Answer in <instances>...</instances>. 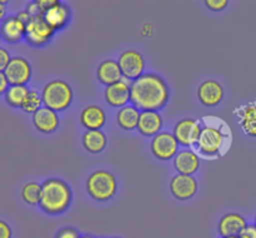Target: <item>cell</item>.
Masks as SVG:
<instances>
[{
  "label": "cell",
  "instance_id": "1",
  "mask_svg": "<svg viewBox=\"0 0 256 238\" xmlns=\"http://www.w3.org/2000/svg\"><path fill=\"white\" fill-rule=\"evenodd\" d=\"M166 82L154 73H144L130 84V102L142 112L162 109L169 102Z\"/></svg>",
  "mask_w": 256,
  "mask_h": 238
},
{
  "label": "cell",
  "instance_id": "2",
  "mask_svg": "<svg viewBox=\"0 0 256 238\" xmlns=\"http://www.w3.org/2000/svg\"><path fill=\"white\" fill-rule=\"evenodd\" d=\"M72 203V189L62 179L50 178L42 184L40 208L49 214L65 212Z\"/></svg>",
  "mask_w": 256,
  "mask_h": 238
},
{
  "label": "cell",
  "instance_id": "3",
  "mask_svg": "<svg viewBox=\"0 0 256 238\" xmlns=\"http://www.w3.org/2000/svg\"><path fill=\"white\" fill-rule=\"evenodd\" d=\"M116 178L109 170H95L86 179L88 193L92 199L99 200V202L112 199L116 193Z\"/></svg>",
  "mask_w": 256,
  "mask_h": 238
},
{
  "label": "cell",
  "instance_id": "4",
  "mask_svg": "<svg viewBox=\"0 0 256 238\" xmlns=\"http://www.w3.org/2000/svg\"><path fill=\"white\" fill-rule=\"evenodd\" d=\"M42 104L54 112H62L69 108L72 102V89L64 80H52L42 92Z\"/></svg>",
  "mask_w": 256,
  "mask_h": 238
},
{
  "label": "cell",
  "instance_id": "5",
  "mask_svg": "<svg viewBox=\"0 0 256 238\" xmlns=\"http://www.w3.org/2000/svg\"><path fill=\"white\" fill-rule=\"evenodd\" d=\"M119 67L122 69V78L134 82L139 77L144 74L145 60L140 52L134 49H129L122 52L119 55Z\"/></svg>",
  "mask_w": 256,
  "mask_h": 238
},
{
  "label": "cell",
  "instance_id": "6",
  "mask_svg": "<svg viewBox=\"0 0 256 238\" xmlns=\"http://www.w3.org/2000/svg\"><path fill=\"white\" fill-rule=\"evenodd\" d=\"M55 30L45 22L44 18H32L26 24L25 39L32 47H42L52 39Z\"/></svg>",
  "mask_w": 256,
  "mask_h": 238
},
{
  "label": "cell",
  "instance_id": "7",
  "mask_svg": "<svg viewBox=\"0 0 256 238\" xmlns=\"http://www.w3.org/2000/svg\"><path fill=\"white\" fill-rule=\"evenodd\" d=\"M150 149L155 158L162 160H169L175 158L179 150V143L174 134L169 132H160L152 138Z\"/></svg>",
  "mask_w": 256,
  "mask_h": 238
},
{
  "label": "cell",
  "instance_id": "8",
  "mask_svg": "<svg viewBox=\"0 0 256 238\" xmlns=\"http://www.w3.org/2000/svg\"><path fill=\"white\" fill-rule=\"evenodd\" d=\"M202 129V125L198 120L192 118H185L175 124L174 137L182 147H192V145L198 144Z\"/></svg>",
  "mask_w": 256,
  "mask_h": 238
},
{
  "label": "cell",
  "instance_id": "9",
  "mask_svg": "<svg viewBox=\"0 0 256 238\" xmlns=\"http://www.w3.org/2000/svg\"><path fill=\"white\" fill-rule=\"evenodd\" d=\"M10 85H25L32 78V65L22 57H14L4 70Z\"/></svg>",
  "mask_w": 256,
  "mask_h": 238
},
{
  "label": "cell",
  "instance_id": "10",
  "mask_svg": "<svg viewBox=\"0 0 256 238\" xmlns=\"http://www.w3.org/2000/svg\"><path fill=\"white\" fill-rule=\"evenodd\" d=\"M224 133L214 127H204L198 140V148L205 155H215L219 153L224 142Z\"/></svg>",
  "mask_w": 256,
  "mask_h": 238
},
{
  "label": "cell",
  "instance_id": "11",
  "mask_svg": "<svg viewBox=\"0 0 256 238\" xmlns=\"http://www.w3.org/2000/svg\"><path fill=\"white\" fill-rule=\"evenodd\" d=\"M170 192L176 199L188 200L198 192V182L192 175L176 174L170 180Z\"/></svg>",
  "mask_w": 256,
  "mask_h": 238
},
{
  "label": "cell",
  "instance_id": "12",
  "mask_svg": "<svg viewBox=\"0 0 256 238\" xmlns=\"http://www.w3.org/2000/svg\"><path fill=\"white\" fill-rule=\"evenodd\" d=\"M198 98L205 107H216L224 98L222 85L216 80H205L198 88Z\"/></svg>",
  "mask_w": 256,
  "mask_h": 238
},
{
  "label": "cell",
  "instance_id": "13",
  "mask_svg": "<svg viewBox=\"0 0 256 238\" xmlns=\"http://www.w3.org/2000/svg\"><path fill=\"white\" fill-rule=\"evenodd\" d=\"M104 95L109 105L122 109L130 102V84L126 79H122L120 82L106 87Z\"/></svg>",
  "mask_w": 256,
  "mask_h": 238
},
{
  "label": "cell",
  "instance_id": "14",
  "mask_svg": "<svg viewBox=\"0 0 256 238\" xmlns=\"http://www.w3.org/2000/svg\"><path fill=\"white\" fill-rule=\"evenodd\" d=\"M32 124L39 132L49 134V133L55 132L59 127V115L56 112L49 109V108L42 107L38 112L32 114Z\"/></svg>",
  "mask_w": 256,
  "mask_h": 238
},
{
  "label": "cell",
  "instance_id": "15",
  "mask_svg": "<svg viewBox=\"0 0 256 238\" xmlns=\"http://www.w3.org/2000/svg\"><path fill=\"white\" fill-rule=\"evenodd\" d=\"M248 225L246 220L239 213H226L220 218L218 223V230L222 237L230 235H240L245 227Z\"/></svg>",
  "mask_w": 256,
  "mask_h": 238
},
{
  "label": "cell",
  "instance_id": "16",
  "mask_svg": "<svg viewBox=\"0 0 256 238\" xmlns=\"http://www.w3.org/2000/svg\"><path fill=\"white\" fill-rule=\"evenodd\" d=\"M200 167L199 155L190 149H184L178 152L174 158V168L178 174L192 175L198 172Z\"/></svg>",
  "mask_w": 256,
  "mask_h": 238
},
{
  "label": "cell",
  "instance_id": "17",
  "mask_svg": "<svg viewBox=\"0 0 256 238\" xmlns=\"http://www.w3.org/2000/svg\"><path fill=\"white\" fill-rule=\"evenodd\" d=\"M162 128V118L159 112L148 110V112L140 113L139 124L136 129L144 137H152L159 134Z\"/></svg>",
  "mask_w": 256,
  "mask_h": 238
},
{
  "label": "cell",
  "instance_id": "18",
  "mask_svg": "<svg viewBox=\"0 0 256 238\" xmlns=\"http://www.w3.org/2000/svg\"><path fill=\"white\" fill-rule=\"evenodd\" d=\"M106 122L104 109L99 105H86L80 113V123L88 130H100Z\"/></svg>",
  "mask_w": 256,
  "mask_h": 238
},
{
  "label": "cell",
  "instance_id": "19",
  "mask_svg": "<svg viewBox=\"0 0 256 238\" xmlns=\"http://www.w3.org/2000/svg\"><path fill=\"white\" fill-rule=\"evenodd\" d=\"M96 77L99 82L106 87L120 82L122 79V73L119 63L112 59L102 60L96 69Z\"/></svg>",
  "mask_w": 256,
  "mask_h": 238
},
{
  "label": "cell",
  "instance_id": "20",
  "mask_svg": "<svg viewBox=\"0 0 256 238\" xmlns=\"http://www.w3.org/2000/svg\"><path fill=\"white\" fill-rule=\"evenodd\" d=\"M42 18L54 30L62 29L70 20V9L66 4L59 2L56 5L48 9Z\"/></svg>",
  "mask_w": 256,
  "mask_h": 238
},
{
  "label": "cell",
  "instance_id": "21",
  "mask_svg": "<svg viewBox=\"0 0 256 238\" xmlns=\"http://www.w3.org/2000/svg\"><path fill=\"white\" fill-rule=\"evenodd\" d=\"M25 29H26V25L20 22L15 15V17H9L2 20V27H0V34L6 42L16 43L25 38Z\"/></svg>",
  "mask_w": 256,
  "mask_h": 238
},
{
  "label": "cell",
  "instance_id": "22",
  "mask_svg": "<svg viewBox=\"0 0 256 238\" xmlns=\"http://www.w3.org/2000/svg\"><path fill=\"white\" fill-rule=\"evenodd\" d=\"M82 147L89 153L98 154L106 147V135L102 130H86L82 135Z\"/></svg>",
  "mask_w": 256,
  "mask_h": 238
},
{
  "label": "cell",
  "instance_id": "23",
  "mask_svg": "<svg viewBox=\"0 0 256 238\" xmlns=\"http://www.w3.org/2000/svg\"><path fill=\"white\" fill-rule=\"evenodd\" d=\"M140 110L136 109L134 105H126V107L119 109L116 114L118 124L122 129L132 130L138 128L140 118Z\"/></svg>",
  "mask_w": 256,
  "mask_h": 238
},
{
  "label": "cell",
  "instance_id": "24",
  "mask_svg": "<svg viewBox=\"0 0 256 238\" xmlns=\"http://www.w3.org/2000/svg\"><path fill=\"white\" fill-rule=\"evenodd\" d=\"M29 92L26 85H10L5 93V99L10 107L22 108Z\"/></svg>",
  "mask_w": 256,
  "mask_h": 238
},
{
  "label": "cell",
  "instance_id": "25",
  "mask_svg": "<svg viewBox=\"0 0 256 238\" xmlns=\"http://www.w3.org/2000/svg\"><path fill=\"white\" fill-rule=\"evenodd\" d=\"M240 124L244 132L250 137H256V105L250 104L242 113Z\"/></svg>",
  "mask_w": 256,
  "mask_h": 238
},
{
  "label": "cell",
  "instance_id": "26",
  "mask_svg": "<svg viewBox=\"0 0 256 238\" xmlns=\"http://www.w3.org/2000/svg\"><path fill=\"white\" fill-rule=\"evenodd\" d=\"M22 197L25 203L30 205L40 204L42 198V184L36 182H29L22 187Z\"/></svg>",
  "mask_w": 256,
  "mask_h": 238
},
{
  "label": "cell",
  "instance_id": "27",
  "mask_svg": "<svg viewBox=\"0 0 256 238\" xmlns=\"http://www.w3.org/2000/svg\"><path fill=\"white\" fill-rule=\"evenodd\" d=\"M42 94L36 92V90H30L29 94H28L26 99H25L24 104H22V110L26 113H32L34 114L35 112L42 108Z\"/></svg>",
  "mask_w": 256,
  "mask_h": 238
},
{
  "label": "cell",
  "instance_id": "28",
  "mask_svg": "<svg viewBox=\"0 0 256 238\" xmlns=\"http://www.w3.org/2000/svg\"><path fill=\"white\" fill-rule=\"evenodd\" d=\"M55 238H82V237L80 235V233L78 232L75 228L68 227V228H62V229H60L59 232L56 233V235H55Z\"/></svg>",
  "mask_w": 256,
  "mask_h": 238
},
{
  "label": "cell",
  "instance_id": "29",
  "mask_svg": "<svg viewBox=\"0 0 256 238\" xmlns=\"http://www.w3.org/2000/svg\"><path fill=\"white\" fill-rule=\"evenodd\" d=\"M206 7L210 10H214V12H220V10H224L228 7L229 2L228 0H206L205 2Z\"/></svg>",
  "mask_w": 256,
  "mask_h": 238
},
{
  "label": "cell",
  "instance_id": "30",
  "mask_svg": "<svg viewBox=\"0 0 256 238\" xmlns=\"http://www.w3.org/2000/svg\"><path fill=\"white\" fill-rule=\"evenodd\" d=\"M26 12L29 13L30 17L32 18H38V17H44V10L42 9V7H40L39 4H38V2H32L30 3L29 5H28V9Z\"/></svg>",
  "mask_w": 256,
  "mask_h": 238
},
{
  "label": "cell",
  "instance_id": "31",
  "mask_svg": "<svg viewBox=\"0 0 256 238\" xmlns=\"http://www.w3.org/2000/svg\"><path fill=\"white\" fill-rule=\"evenodd\" d=\"M10 60H12V58H10L9 52L4 48H0V72L4 73V70L9 65Z\"/></svg>",
  "mask_w": 256,
  "mask_h": 238
},
{
  "label": "cell",
  "instance_id": "32",
  "mask_svg": "<svg viewBox=\"0 0 256 238\" xmlns=\"http://www.w3.org/2000/svg\"><path fill=\"white\" fill-rule=\"evenodd\" d=\"M240 238H256V225L255 224H248L246 227L242 229L240 233Z\"/></svg>",
  "mask_w": 256,
  "mask_h": 238
},
{
  "label": "cell",
  "instance_id": "33",
  "mask_svg": "<svg viewBox=\"0 0 256 238\" xmlns=\"http://www.w3.org/2000/svg\"><path fill=\"white\" fill-rule=\"evenodd\" d=\"M0 238H12V229L4 220H0Z\"/></svg>",
  "mask_w": 256,
  "mask_h": 238
},
{
  "label": "cell",
  "instance_id": "34",
  "mask_svg": "<svg viewBox=\"0 0 256 238\" xmlns=\"http://www.w3.org/2000/svg\"><path fill=\"white\" fill-rule=\"evenodd\" d=\"M9 87H10V84H9V82H8L6 77H5L4 73L0 72V95L5 94Z\"/></svg>",
  "mask_w": 256,
  "mask_h": 238
},
{
  "label": "cell",
  "instance_id": "35",
  "mask_svg": "<svg viewBox=\"0 0 256 238\" xmlns=\"http://www.w3.org/2000/svg\"><path fill=\"white\" fill-rule=\"evenodd\" d=\"M36 2L44 12H46L48 9H50V8H52L54 5H56L59 3L58 0H36Z\"/></svg>",
  "mask_w": 256,
  "mask_h": 238
},
{
  "label": "cell",
  "instance_id": "36",
  "mask_svg": "<svg viewBox=\"0 0 256 238\" xmlns=\"http://www.w3.org/2000/svg\"><path fill=\"white\" fill-rule=\"evenodd\" d=\"M16 17H18V19H19L20 22L24 23L25 25H26L28 23L30 22V19H32V17H30V14H29V13L26 12V10H25V12H20V13H18Z\"/></svg>",
  "mask_w": 256,
  "mask_h": 238
},
{
  "label": "cell",
  "instance_id": "37",
  "mask_svg": "<svg viewBox=\"0 0 256 238\" xmlns=\"http://www.w3.org/2000/svg\"><path fill=\"white\" fill-rule=\"evenodd\" d=\"M5 14H6V8H5L4 3L0 2V22L5 18Z\"/></svg>",
  "mask_w": 256,
  "mask_h": 238
},
{
  "label": "cell",
  "instance_id": "38",
  "mask_svg": "<svg viewBox=\"0 0 256 238\" xmlns=\"http://www.w3.org/2000/svg\"><path fill=\"white\" fill-rule=\"evenodd\" d=\"M222 238H240L239 235H230V237H222Z\"/></svg>",
  "mask_w": 256,
  "mask_h": 238
},
{
  "label": "cell",
  "instance_id": "39",
  "mask_svg": "<svg viewBox=\"0 0 256 238\" xmlns=\"http://www.w3.org/2000/svg\"><path fill=\"white\" fill-rule=\"evenodd\" d=\"M112 238H120V237H112Z\"/></svg>",
  "mask_w": 256,
  "mask_h": 238
},
{
  "label": "cell",
  "instance_id": "40",
  "mask_svg": "<svg viewBox=\"0 0 256 238\" xmlns=\"http://www.w3.org/2000/svg\"><path fill=\"white\" fill-rule=\"evenodd\" d=\"M255 225H256V218H255Z\"/></svg>",
  "mask_w": 256,
  "mask_h": 238
},
{
  "label": "cell",
  "instance_id": "41",
  "mask_svg": "<svg viewBox=\"0 0 256 238\" xmlns=\"http://www.w3.org/2000/svg\"><path fill=\"white\" fill-rule=\"evenodd\" d=\"M0 37H2V34H0Z\"/></svg>",
  "mask_w": 256,
  "mask_h": 238
}]
</instances>
